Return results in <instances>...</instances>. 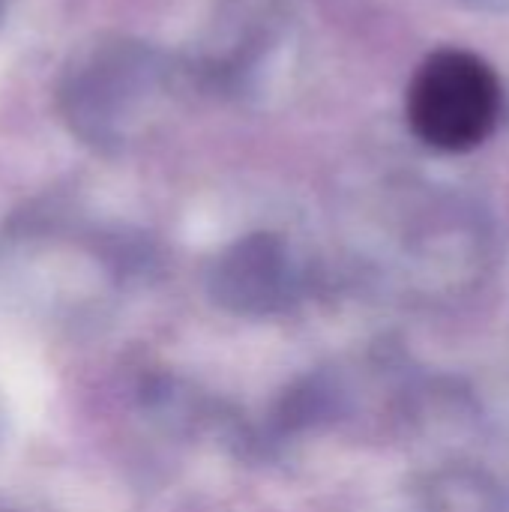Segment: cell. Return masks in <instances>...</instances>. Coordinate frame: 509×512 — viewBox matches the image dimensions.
I'll return each mask as SVG.
<instances>
[{"mask_svg":"<svg viewBox=\"0 0 509 512\" xmlns=\"http://www.w3.org/2000/svg\"><path fill=\"white\" fill-rule=\"evenodd\" d=\"M504 87L489 60L468 48H438L408 87L411 132L441 153L480 147L501 120Z\"/></svg>","mask_w":509,"mask_h":512,"instance_id":"6da1fadb","label":"cell"}]
</instances>
